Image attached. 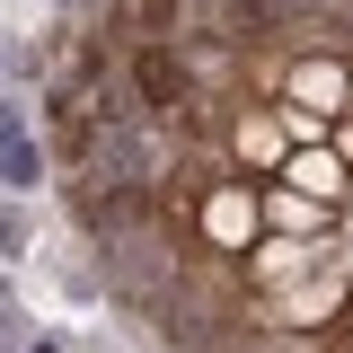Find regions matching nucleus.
Wrapping results in <instances>:
<instances>
[{"label":"nucleus","mask_w":353,"mask_h":353,"mask_svg":"<svg viewBox=\"0 0 353 353\" xmlns=\"http://www.w3.org/2000/svg\"><path fill=\"white\" fill-rule=\"evenodd\" d=\"M132 71H141V106H159V115H176V106H185V71H176V53H159V44H150Z\"/></svg>","instance_id":"f257e3e1"},{"label":"nucleus","mask_w":353,"mask_h":353,"mask_svg":"<svg viewBox=\"0 0 353 353\" xmlns=\"http://www.w3.org/2000/svg\"><path fill=\"white\" fill-rule=\"evenodd\" d=\"M44 185V150L36 141H9V150H0V194H36Z\"/></svg>","instance_id":"f03ea898"},{"label":"nucleus","mask_w":353,"mask_h":353,"mask_svg":"<svg viewBox=\"0 0 353 353\" xmlns=\"http://www.w3.org/2000/svg\"><path fill=\"white\" fill-rule=\"evenodd\" d=\"M27 248H36V221L18 212V203H0V265H18Z\"/></svg>","instance_id":"7ed1b4c3"},{"label":"nucleus","mask_w":353,"mask_h":353,"mask_svg":"<svg viewBox=\"0 0 353 353\" xmlns=\"http://www.w3.org/2000/svg\"><path fill=\"white\" fill-rule=\"evenodd\" d=\"M9 141H27V106H18V97H0V150H9Z\"/></svg>","instance_id":"20e7f679"},{"label":"nucleus","mask_w":353,"mask_h":353,"mask_svg":"<svg viewBox=\"0 0 353 353\" xmlns=\"http://www.w3.org/2000/svg\"><path fill=\"white\" fill-rule=\"evenodd\" d=\"M27 353H71V345H62V336H36V345H27Z\"/></svg>","instance_id":"39448f33"},{"label":"nucleus","mask_w":353,"mask_h":353,"mask_svg":"<svg viewBox=\"0 0 353 353\" xmlns=\"http://www.w3.org/2000/svg\"><path fill=\"white\" fill-rule=\"evenodd\" d=\"M0 345H9V309H0Z\"/></svg>","instance_id":"423d86ee"},{"label":"nucleus","mask_w":353,"mask_h":353,"mask_svg":"<svg viewBox=\"0 0 353 353\" xmlns=\"http://www.w3.org/2000/svg\"><path fill=\"white\" fill-rule=\"evenodd\" d=\"M0 292H9V283H0Z\"/></svg>","instance_id":"0eeeda50"},{"label":"nucleus","mask_w":353,"mask_h":353,"mask_svg":"<svg viewBox=\"0 0 353 353\" xmlns=\"http://www.w3.org/2000/svg\"><path fill=\"white\" fill-rule=\"evenodd\" d=\"M62 9H71V0H62Z\"/></svg>","instance_id":"6e6552de"}]
</instances>
